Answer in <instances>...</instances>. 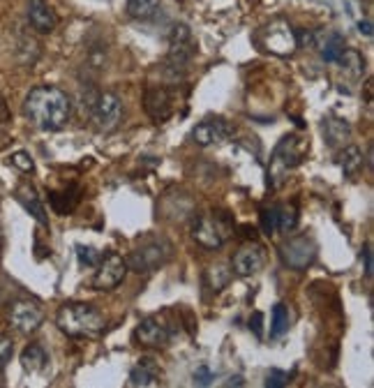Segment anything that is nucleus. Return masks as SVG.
<instances>
[{
    "label": "nucleus",
    "instance_id": "ddd939ff",
    "mask_svg": "<svg viewBox=\"0 0 374 388\" xmlns=\"http://www.w3.org/2000/svg\"><path fill=\"white\" fill-rule=\"evenodd\" d=\"M143 107H146V114L155 120V123H164L174 116L176 111V98L174 93L164 88V86H157V88H150L143 98Z\"/></svg>",
    "mask_w": 374,
    "mask_h": 388
},
{
    "label": "nucleus",
    "instance_id": "bb28decb",
    "mask_svg": "<svg viewBox=\"0 0 374 388\" xmlns=\"http://www.w3.org/2000/svg\"><path fill=\"white\" fill-rule=\"evenodd\" d=\"M337 63L354 74H363V70H365V60L361 58V54H356V51H351V49H344V54L339 56Z\"/></svg>",
    "mask_w": 374,
    "mask_h": 388
},
{
    "label": "nucleus",
    "instance_id": "aec40b11",
    "mask_svg": "<svg viewBox=\"0 0 374 388\" xmlns=\"http://www.w3.org/2000/svg\"><path fill=\"white\" fill-rule=\"evenodd\" d=\"M47 363H49V356H47V351L40 347V344H28V347L23 349V353H21V365H23V370L25 372H42V370L47 368Z\"/></svg>",
    "mask_w": 374,
    "mask_h": 388
},
{
    "label": "nucleus",
    "instance_id": "dca6fc26",
    "mask_svg": "<svg viewBox=\"0 0 374 388\" xmlns=\"http://www.w3.org/2000/svg\"><path fill=\"white\" fill-rule=\"evenodd\" d=\"M312 45L319 49V54L321 58L326 60V63H337L339 56L344 54V37L342 35H337V33H314V40H312Z\"/></svg>",
    "mask_w": 374,
    "mask_h": 388
},
{
    "label": "nucleus",
    "instance_id": "6ab92c4d",
    "mask_svg": "<svg viewBox=\"0 0 374 388\" xmlns=\"http://www.w3.org/2000/svg\"><path fill=\"white\" fill-rule=\"evenodd\" d=\"M324 134H326L328 146L337 148V146H344L346 139L351 136V125L346 123V120H342V118L330 116V118L324 120Z\"/></svg>",
    "mask_w": 374,
    "mask_h": 388
},
{
    "label": "nucleus",
    "instance_id": "4be33fe9",
    "mask_svg": "<svg viewBox=\"0 0 374 388\" xmlns=\"http://www.w3.org/2000/svg\"><path fill=\"white\" fill-rule=\"evenodd\" d=\"M337 162L346 176H356L363 167V151L358 148V146H346V148L339 153Z\"/></svg>",
    "mask_w": 374,
    "mask_h": 388
},
{
    "label": "nucleus",
    "instance_id": "a211bd4d",
    "mask_svg": "<svg viewBox=\"0 0 374 388\" xmlns=\"http://www.w3.org/2000/svg\"><path fill=\"white\" fill-rule=\"evenodd\" d=\"M14 196H16V201H19L25 211H28L32 218H35L42 227H47L49 224V220H47V213H44V206H42V201H40V194H37V189L32 187L30 183H21L19 187H16V192H14Z\"/></svg>",
    "mask_w": 374,
    "mask_h": 388
},
{
    "label": "nucleus",
    "instance_id": "b1692460",
    "mask_svg": "<svg viewBox=\"0 0 374 388\" xmlns=\"http://www.w3.org/2000/svg\"><path fill=\"white\" fill-rule=\"evenodd\" d=\"M234 278V271L227 264H215L206 271V284L212 291H222Z\"/></svg>",
    "mask_w": 374,
    "mask_h": 388
},
{
    "label": "nucleus",
    "instance_id": "0eeeda50",
    "mask_svg": "<svg viewBox=\"0 0 374 388\" xmlns=\"http://www.w3.org/2000/svg\"><path fill=\"white\" fill-rule=\"evenodd\" d=\"M174 338V329L171 322L167 319V312L162 314H150L137 326L134 331V342L141 344V347H150V349H164Z\"/></svg>",
    "mask_w": 374,
    "mask_h": 388
},
{
    "label": "nucleus",
    "instance_id": "412c9836",
    "mask_svg": "<svg viewBox=\"0 0 374 388\" xmlns=\"http://www.w3.org/2000/svg\"><path fill=\"white\" fill-rule=\"evenodd\" d=\"M298 224V211L294 204H275V231L289 234Z\"/></svg>",
    "mask_w": 374,
    "mask_h": 388
},
{
    "label": "nucleus",
    "instance_id": "2eb2a0df",
    "mask_svg": "<svg viewBox=\"0 0 374 388\" xmlns=\"http://www.w3.org/2000/svg\"><path fill=\"white\" fill-rule=\"evenodd\" d=\"M28 21L37 33H51L56 30L58 16L47 0H28Z\"/></svg>",
    "mask_w": 374,
    "mask_h": 388
},
{
    "label": "nucleus",
    "instance_id": "4468645a",
    "mask_svg": "<svg viewBox=\"0 0 374 388\" xmlns=\"http://www.w3.org/2000/svg\"><path fill=\"white\" fill-rule=\"evenodd\" d=\"M263 249L259 245H243L238 252L234 254V261H231V271L238 275V278H252L263 269Z\"/></svg>",
    "mask_w": 374,
    "mask_h": 388
},
{
    "label": "nucleus",
    "instance_id": "9d476101",
    "mask_svg": "<svg viewBox=\"0 0 374 388\" xmlns=\"http://www.w3.org/2000/svg\"><path fill=\"white\" fill-rule=\"evenodd\" d=\"M125 273H127V264L121 254H116V252L102 254L97 271H95V275H92V287L99 289V291L116 289L118 284L125 280Z\"/></svg>",
    "mask_w": 374,
    "mask_h": 388
},
{
    "label": "nucleus",
    "instance_id": "c756f323",
    "mask_svg": "<svg viewBox=\"0 0 374 388\" xmlns=\"http://www.w3.org/2000/svg\"><path fill=\"white\" fill-rule=\"evenodd\" d=\"M12 353H14L12 340L10 338H3V335H0V375H3V370L7 368V363H10Z\"/></svg>",
    "mask_w": 374,
    "mask_h": 388
},
{
    "label": "nucleus",
    "instance_id": "f8f14e48",
    "mask_svg": "<svg viewBox=\"0 0 374 388\" xmlns=\"http://www.w3.org/2000/svg\"><path fill=\"white\" fill-rule=\"evenodd\" d=\"M234 134V125L227 118H206L192 129V141L197 146H212V143H222L224 139Z\"/></svg>",
    "mask_w": 374,
    "mask_h": 388
},
{
    "label": "nucleus",
    "instance_id": "f704fd0d",
    "mask_svg": "<svg viewBox=\"0 0 374 388\" xmlns=\"http://www.w3.org/2000/svg\"><path fill=\"white\" fill-rule=\"evenodd\" d=\"M363 261H365V275L372 278V249H370V245L363 247Z\"/></svg>",
    "mask_w": 374,
    "mask_h": 388
},
{
    "label": "nucleus",
    "instance_id": "393cba45",
    "mask_svg": "<svg viewBox=\"0 0 374 388\" xmlns=\"http://www.w3.org/2000/svg\"><path fill=\"white\" fill-rule=\"evenodd\" d=\"M159 10V0H127V14L132 19L146 21L152 19Z\"/></svg>",
    "mask_w": 374,
    "mask_h": 388
},
{
    "label": "nucleus",
    "instance_id": "423d86ee",
    "mask_svg": "<svg viewBox=\"0 0 374 388\" xmlns=\"http://www.w3.org/2000/svg\"><path fill=\"white\" fill-rule=\"evenodd\" d=\"M254 42L268 54L275 56H291L296 49H298V40H296V30L289 25L286 21L277 19L266 23L259 33L254 35Z\"/></svg>",
    "mask_w": 374,
    "mask_h": 388
},
{
    "label": "nucleus",
    "instance_id": "1a4fd4ad",
    "mask_svg": "<svg viewBox=\"0 0 374 388\" xmlns=\"http://www.w3.org/2000/svg\"><path fill=\"white\" fill-rule=\"evenodd\" d=\"M282 261L294 271H305L317 259V243L310 236H294L279 247Z\"/></svg>",
    "mask_w": 374,
    "mask_h": 388
},
{
    "label": "nucleus",
    "instance_id": "20e7f679",
    "mask_svg": "<svg viewBox=\"0 0 374 388\" xmlns=\"http://www.w3.org/2000/svg\"><path fill=\"white\" fill-rule=\"evenodd\" d=\"M174 254V245L164 236H146L127 257V269L134 273H150L164 266Z\"/></svg>",
    "mask_w": 374,
    "mask_h": 388
},
{
    "label": "nucleus",
    "instance_id": "6e6552de",
    "mask_svg": "<svg viewBox=\"0 0 374 388\" xmlns=\"http://www.w3.org/2000/svg\"><path fill=\"white\" fill-rule=\"evenodd\" d=\"M90 116H92V125H95L99 132H114L123 120L121 98L114 93L97 95L95 105H92V109H90Z\"/></svg>",
    "mask_w": 374,
    "mask_h": 388
},
{
    "label": "nucleus",
    "instance_id": "39448f33",
    "mask_svg": "<svg viewBox=\"0 0 374 388\" xmlns=\"http://www.w3.org/2000/svg\"><path fill=\"white\" fill-rule=\"evenodd\" d=\"M231 231L234 224L227 211H208L199 215L192 224V238L206 249L222 247L224 240L231 236Z\"/></svg>",
    "mask_w": 374,
    "mask_h": 388
},
{
    "label": "nucleus",
    "instance_id": "2f4dec72",
    "mask_svg": "<svg viewBox=\"0 0 374 388\" xmlns=\"http://www.w3.org/2000/svg\"><path fill=\"white\" fill-rule=\"evenodd\" d=\"M261 229L263 234H273L275 231V206H268V208L261 211Z\"/></svg>",
    "mask_w": 374,
    "mask_h": 388
},
{
    "label": "nucleus",
    "instance_id": "c85d7f7f",
    "mask_svg": "<svg viewBox=\"0 0 374 388\" xmlns=\"http://www.w3.org/2000/svg\"><path fill=\"white\" fill-rule=\"evenodd\" d=\"M10 162H12V167H16V169L25 171V174H30V171L35 169V165H32V158H30L28 153H23V151L14 153L12 158H10Z\"/></svg>",
    "mask_w": 374,
    "mask_h": 388
},
{
    "label": "nucleus",
    "instance_id": "f3484780",
    "mask_svg": "<svg viewBox=\"0 0 374 388\" xmlns=\"http://www.w3.org/2000/svg\"><path fill=\"white\" fill-rule=\"evenodd\" d=\"M162 370L157 368V363L152 358H141L137 365L132 368L127 386H159L162 384Z\"/></svg>",
    "mask_w": 374,
    "mask_h": 388
},
{
    "label": "nucleus",
    "instance_id": "c9c22d12",
    "mask_svg": "<svg viewBox=\"0 0 374 388\" xmlns=\"http://www.w3.org/2000/svg\"><path fill=\"white\" fill-rule=\"evenodd\" d=\"M7 120H10V109H7L3 95H0V125H5Z\"/></svg>",
    "mask_w": 374,
    "mask_h": 388
},
{
    "label": "nucleus",
    "instance_id": "cd10ccee",
    "mask_svg": "<svg viewBox=\"0 0 374 388\" xmlns=\"http://www.w3.org/2000/svg\"><path fill=\"white\" fill-rule=\"evenodd\" d=\"M76 254H79V261L83 266H97L102 259V254L95 247H86V245H76Z\"/></svg>",
    "mask_w": 374,
    "mask_h": 388
},
{
    "label": "nucleus",
    "instance_id": "7ed1b4c3",
    "mask_svg": "<svg viewBox=\"0 0 374 388\" xmlns=\"http://www.w3.org/2000/svg\"><path fill=\"white\" fill-rule=\"evenodd\" d=\"M310 151V141L303 139L301 134H286L282 141L275 146L270 155L268 165V183L273 187H279L289 178V174L305 160Z\"/></svg>",
    "mask_w": 374,
    "mask_h": 388
},
{
    "label": "nucleus",
    "instance_id": "9b49d317",
    "mask_svg": "<svg viewBox=\"0 0 374 388\" xmlns=\"http://www.w3.org/2000/svg\"><path fill=\"white\" fill-rule=\"evenodd\" d=\"M10 324L14 331L30 335L40 331V326L44 324V312L35 300H16L10 307Z\"/></svg>",
    "mask_w": 374,
    "mask_h": 388
},
{
    "label": "nucleus",
    "instance_id": "f03ea898",
    "mask_svg": "<svg viewBox=\"0 0 374 388\" xmlns=\"http://www.w3.org/2000/svg\"><path fill=\"white\" fill-rule=\"evenodd\" d=\"M56 326L70 338H92L104 331L107 319L95 305L65 303L56 314Z\"/></svg>",
    "mask_w": 374,
    "mask_h": 388
},
{
    "label": "nucleus",
    "instance_id": "f257e3e1",
    "mask_svg": "<svg viewBox=\"0 0 374 388\" xmlns=\"http://www.w3.org/2000/svg\"><path fill=\"white\" fill-rule=\"evenodd\" d=\"M23 114L32 125L47 132H56L67 125L72 114V102L67 93L56 86H37L23 102Z\"/></svg>",
    "mask_w": 374,
    "mask_h": 388
},
{
    "label": "nucleus",
    "instance_id": "7c9ffc66",
    "mask_svg": "<svg viewBox=\"0 0 374 388\" xmlns=\"http://www.w3.org/2000/svg\"><path fill=\"white\" fill-rule=\"evenodd\" d=\"M289 384V375L284 372V370H277V368H273L268 372V377H266V386L268 388H282V386H286Z\"/></svg>",
    "mask_w": 374,
    "mask_h": 388
},
{
    "label": "nucleus",
    "instance_id": "473e14b6",
    "mask_svg": "<svg viewBox=\"0 0 374 388\" xmlns=\"http://www.w3.org/2000/svg\"><path fill=\"white\" fill-rule=\"evenodd\" d=\"M212 379H215V375H212L208 368H199L197 372H194V384H199V386L212 384Z\"/></svg>",
    "mask_w": 374,
    "mask_h": 388
},
{
    "label": "nucleus",
    "instance_id": "e433bc0d",
    "mask_svg": "<svg viewBox=\"0 0 374 388\" xmlns=\"http://www.w3.org/2000/svg\"><path fill=\"white\" fill-rule=\"evenodd\" d=\"M358 28H361V33H365L368 37H372V23H370V21H361V23H358Z\"/></svg>",
    "mask_w": 374,
    "mask_h": 388
},
{
    "label": "nucleus",
    "instance_id": "5701e85b",
    "mask_svg": "<svg viewBox=\"0 0 374 388\" xmlns=\"http://www.w3.org/2000/svg\"><path fill=\"white\" fill-rule=\"evenodd\" d=\"M79 187H70L65 192H51V206L58 215H72V211L79 204V194H74Z\"/></svg>",
    "mask_w": 374,
    "mask_h": 388
},
{
    "label": "nucleus",
    "instance_id": "72a5a7b5",
    "mask_svg": "<svg viewBox=\"0 0 374 388\" xmlns=\"http://www.w3.org/2000/svg\"><path fill=\"white\" fill-rule=\"evenodd\" d=\"M263 314L261 312H254L252 314V319H250V329L254 331V335H257V338H263Z\"/></svg>",
    "mask_w": 374,
    "mask_h": 388
},
{
    "label": "nucleus",
    "instance_id": "a878e982",
    "mask_svg": "<svg viewBox=\"0 0 374 388\" xmlns=\"http://www.w3.org/2000/svg\"><path fill=\"white\" fill-rule=\"evenodd\" d=\"M291 326V319H289V310L284 303H277L273 307V324H270V335L273 338H282Z\"/></svg>",
    "mask_w": 374,
    "mask_h": 388
}]
</instances>
